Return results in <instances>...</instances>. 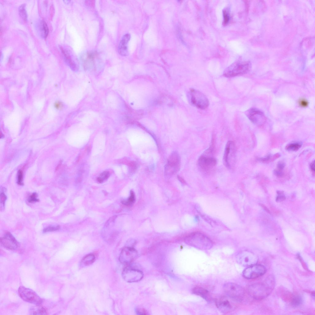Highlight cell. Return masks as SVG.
Instances as JSON below:
<instances>
[{"label": "cell", "instance_id": "6da1fadb", "mask_svg": "<svg viewBox=\"0 0 315 315\" xmlns=\"http://www.w3.org/2000/svg\"><path fill=\"white\" fill-rule=\"evenodd\" d=\"M268 279L264 283L255 284L248 287L249 294L255 299L260 300L266 297L271 292L274 282Z\"/></svg>", "mask_w": 315, "mask_h": 315}, {"label": "cell", "instance_id": "7a4b0ae2", "mask_svg": "<svg viewBox=\"0 0 315 315\" xmlns=\"http://www.w3.org/2000/svg\"><path fill=\"white\" fill-rule=\"evenodd\" d=\"M188 244L200 250H207L213 246L212 241L204 234L199 232L194 233L187 237Z\"/></svg>", "mask_w": 315, "mask_h": 315}, {"label": "cell", "instance_id": "3957f363", "mask_svg": "<svg viewBox=\"0 0 315 315\" xmlns=\"http://www.w3.org/2000/svg\"><path fill=\"white\" fill-rule=\"evenodd\" d=\"M250 67V63L248 62L236 63L226 69L224 76L227 78H232L243 75L248 73Z\"/></svg>", "mask_w": 315, "mask_h": 315}, {"label": "cell", "instance_id": "277c9868", "mask_svg": "<svg viewBox=\"0 0 315 315\" xmlns=\"http://www.w3.org/2000/svg\"><path fill=\"white\" fill-rule=\"evenodd\" d=\"M224 289L229 297L235 301H240L244 297V289L237 284L231 283H227L224 286Z\"/></svg>", "mask_w": 315, "mask_h": 315}, {"label": "cell", "instance_id": "5b68a950", "mask_svg": "<svg viewBox=\"0 0 315 315\" xmlns=\"http://www.w3.org/2000/svg\"><path fill=\"white\" fill-rule=\"evenodd\" d=\"M20 297L27 302L35 305L41 304L43 300L34 291L24 286L19 287L18 290Z\"/></svg>", "mask_w": 315, "mask_h": 315}, {"label": "cell", "instance_id": "8992f818", "mask_svg": "<svg viewBox=\"0 0 315 315\" xmlns=\"http://www.w3.org/2000/svg\"><path fill=\"white\" fill-rule=\"evenodd\" d=\"M190 96L192 104L194 106L201 110L207 108L209 102L207 96L200 91L194 89L190 91Z\"/></svg>", "mask_w": 315, "mask_h": 315}, {"label": "cell", "instance_id": "52a82bcc", "mask_svg": "<svg viewBox=\"0 0 315 315\" xmlns=\"http://www.w3.org/2000/svg\"><path fill=\"white\" fill-rule=\"evenodd\" d=\"M122 276L126 281L129 283H133L140 281L143 277V274L138 269L130 264L124 269Z\"/></svg>", "mask_w": 315, "mask_h": 315}, {"label": "cell", "instance_id": "ba28073f", "mask_svg": "<svg viewBox=\"0 0 315 315\" xmlns=\"http://www.w3.org/2000/svg\"><path fill=\"white\" fill-rule=\"evenodd\" d=\"M236 148L234 143L229 141L227 143L225 148L223 160L225 166L231 168L235 163Z\"/></svg>", "mask_w": 315, "mask_h": 315}, {"label": "cell", "instance_id": "9c48e42d", "mask_svg": "<svg viewBox=\"0 0 315 315\" xmlns=\"http://www.w3.org/2000/svg\"><path fill=\"white\" fill-rule=\"evenodd\" d=\"M266 272L265 267L261 265L254 264L248 267L243 272V275L246 279H253L264 275Z\"/></svg>", "mask_w": 315, "mask_h": 315}, {"label": "cell", "instance_id": "30bf717a", "mask_svg": "<svg viewBox=\"0 0 315 315\" xmlns=\"http://www.w3.org/2000/svg\"><path fill=\"white\" fill-rule=\"evenodd\" d=\"M180 165V159L179 154L176 152L170 155L167 160L166 167V172L168 175H172L178 172Z\"/></svg>", "mask_w": 315, "mask_h": 315}, {"label": "cell", "instance_id": "8fae6325", "mask_svg": "<svg viewBox=\"0 0 315 315\" xmlns=\"http://www.w3.org/2000/svg\"><path fill=\"white\" fill-rule=\"evenodd\" d=\"M217 161L213 157L202 155L199 158L198 165L203 172L206 173L210 172L216 165Z\"/></svg>", "mask_w": 315, "mask_h": 315}, {"label": "cell", "instance_id": "7c38bea8", "mask_svg": "<svg viewBox=\"0 0 315 315\" xmlns=\"http://www.w3.org/2000/svg\"><path fill=\"white\" fill-rule=\"evenodd\" d=\"M138 254L134 248H124L120 253L119 260L121 263L128 265L130 264L137 258Z\"/></svg>", "mask_w": 315, "mask_h": 315}, {"label": "cell", "instance_id": "4fadbf2b", "mask_svg": "<svg viewBox=\"0 0 315 315\" xmlns=\"http://www.w3.org/2000/svg\"><path fill=\"white\" fill-rule=\"evenodd\" d=\"M236 259L240 265L247 267L257 264L258 261L257 257L248 253L240 254L237 255Z\"/></svg>", "mask_w": 315, "mask_h": 315}, {"label": "cell", "instance_id": "5bb4252c", "mask_svg": "<svg viewBox=\"0 0 315 315\" xmlns=\"http://www.w3.org/2000/svg\"><path fill=\"white\" fill-rule=\"evenodd\" d=\"M2 245L6 248L10 250H15L19 247V242L10 232H7L1 239Z\"/></svg>", "mask_w": 315, "mask_h": 315}, {"label": "cell", "instance_id": "9a60e30c", "mask_svg": "<svg viewBox=\"0 0 315 315\" xmlns=\"http://www.w3.org/2000/svg\"><path fill=\"white\" fill-rule=\"evenodd\" d=\"M246 114L248 119L255 124H261L264 122L265 120V116L264 113L257 109H249L247 110Z\"/></svg>", "mask_w": 315, "mask_h": 315}, {"label": "cell", "instance_id": "2e32d148", "mask_svg": "<svg viewBox=\"0 0 315 315\" xmlns=\"http://www.w3.org/2000/svg\"><path fill=\"white\" fill-rule=\"evenodd\" d=\"M215 303L218 309L222 313H227L231 309L230 303L225 297L220 296L216 298Z\"/></svg>", "mask_w": 315, "mask_h": 315}, {"label": "cell", "instance_id": "e0dca14e", "mask_svg": "<svg viewBox=\"0 0 315 315\" xmlns=\"http://www.w3.org/2000/svg\"><path fill=\"white\" fill-rule=\"evenodd\" d=\"M130 37V35L129 34L124 35L119 43L118 48V52L122 56H126L128 55V45Z\"/></svg>", "mask_w": 315, "mask_h": 315}, {"label": "cell", "instance_id": "ac0fdd59", "mask_svg": "<svg viewBox=\"0 0 315 315\" xmlns=\"http://www.w3.org/2000/svg\"><path fill=\"white\" fill-rule=\"evenodd\" d=\"M193 294L198 295L207 301H211L212 297L210 294L205 289L199 287L194 288L192 290Z\"/></svg>", "mask_w": 315, "mask_h": 315}, {"label": "cell", "instance_id": "d6986e66", "mask_svg": "<svg viewBox=\"0 0 315 315\" xmlns=\"http://www.w3.org/2000/svg\"><path fill=\"white\" fill-rule=\"evenodd\" d=\"M64 60L66 62L69 66L73 70L77 69V66L75 62L72 60V58L67 51L64 50L61 46H60Z\"/></svg>", "mask_w": 315, "mask_h": 315}, {"label": "cell", "instance_id": "ffe728a7", "mask_svg": "<svg viewBox=\"0 0 315 315\" xmlns=\"http://www.w3.org/2000/svg\"><path fill=\"white\" fill-rule=\"evenodd\" d=\"M40 305H36L31 308L29 311L30 314L32 315L47 314V310Z\"/></svg>", "mask_w": 315, "mask_h": 315}, {"label": "cell", "instance_id": "44dd1931", "mask_svg": "<svg viewBox=\"0 0 315 315\" xmlns=\"http://www.w3.org/2000/svg\"><path fill=\"white\" fill-rule=\"evenodd\" d=\"M95 257L93 254H89L84 257L81 262V266L82 267L88 266L93 263Z\"/></svg>", "mask_w": 315, "mask_h": 315}, {"label": "cell", "instance_id": "7402d4cb", "mask_svg": "<svg viewBox=\"0 0 315 315\" xmlns=\"http://www.w3.org/2000/svg\"><path fill=\"white\" fill-rule=\"evenodd\" d=\"M19 11V14L23 20L24 21H27L28 19V15L26 9L25 4H23L20 6Z\"/></svg>", "mask_w": 315, "mask_h": 315}, {"label": "cell", "instance_id": "603a6c76", "mask_svg": "<svg viewBox=\"0 0 315 315\" xmlns=\"http://www.w3.org/2000/svg\"><path fill=\"white\" fill-rule=\"evenodd\" d=\"M302 303V299L299 295H293L291 299V305L294 307L300 305Z\"/></svg>", "mask_w": 315, "mask_h": 315}, {"label": "cell", "instance_id": "cb8c5ba5", "mask_svg": "<svg viewBox=\"0 0 315 315\" xmlns=\"http://www.w3.org/2000/svg\"><path fill=\"white\" fill-rule=\"evenodd\" d=\"M41 30L42 36L44 38H46L48 34L49 29L47 24L44 21L41 22Z\"/></svg>", "mask_w": 315, "mask_h": 315}, {"label": "cell", "instance_id": "d4e9b609", "mask_svg": "<svg viewBox=\"0 0 315 315\" xmlns=\"http://www.w3.org/2000/svg\"><path fill=\"white\" fill-rule=\"evenodd\" d=\"M301 146V144L299 143H291L287 146L286 149L288 150L295 151L298 150Z\"/></svg>", "mask_w": 315, "mask_h": 315}, {"label": "cell", "instance_id": "484cf974", "mask_svg": "<svg viewBox=\"0 0 315 315\" xmlns=\"http://www.w3.org/2000/svg\"><path fill=\"white\" fill-rule=\"evenodd\" d=\"M60 226L58 225L56 226H49L43 229V232L46 233L56 231L60 229Z\"/></svg>", "mask_w": 315, "mask_h": 315}, {"label": "cell", "instance_id": "4316f807", "mask_svg": "<svg viewBox=\"0 0 315 315\" xmlns=\"http://www.w3.org/2000/svg\"><path fill=\"white\" fill-rule=\"evenodd\" d=\"M135 201V195L134 192L131 191L130 195L128 200L126 201H123V203L125 205H130L132 204Z\"/></svg>", "mask_w": 315, "mask_h": 315}, {"label": "cell", "instance_id": "83f0119b", "mask_svg": "<svg viewBox=\"0 0 315 315\" xmlns=\"http://www.w3.org/2000/svg\"><path fill=\"white\" fill-rule=\"evenodd\" d=\"M38 195L37 193H32L29 197L28 201L29 203H33L39 202V200L38 198Z\"/></svg>", "mask_w": 315, "mask_h": 315}, {"label": "cell", "instance_id": "f1b7e54d", "mask_svg": "<svg viewBox=\"0 0 315 315\" xmlns=\"http://www.w3.org/2000/svg\"><path fill=\"white\" fill-rule=\"evenodd\" d=\"M18 175V184L19 185H23V173L21 170H19Z\"/></svg>", "mask_w": 315, "mask_h": 315}, {"label": "cell", "instance_id": "f546056e", "mask_svg": "<svg viewBox=\"0 0 315 315\" xmlns=\"http://www.w3.org/2000/svg\"><path fill=\"white\" fill-rule=\"evenodd\" d=\"M6 199H7V197L4 193L1 192V205L3 206V208L4 207L5 202Z\"/></svg>", "mask_w": 315, "mask_h": 315}, {"label": "cell", "instance_id": "4dcf8cb0", "mask_svg": "<svg viewBox=\"0 0 315 315\" xmlns=\"http://www.w3.org/2000/svg\"><path fill=\"white\" fill-rule=\"evenodd\" d=\"M299 104L302 107H306L308 105V102L307 100L305 99L301 100L299 101Z\"/></svg>", "mask_w": 315, "mask_h": 315}, {"label": "cell", "instance_id": "1f68e13d", "mask_svg": "<svg viewBox=\"0 0 315 315\" xmlns=\"http://www.w3.org/2000/svg\"><path fill=\"white\" fill-rule=\"evenodd\" d=\"M101 178L103 180H107L110 176V174L108 172H104L101 174Z\"/></svg>", "mask_w": 315, "mask_h": 315}, {"label": "cell", "instance_id": "d6a6232c", "mask_svg": "<svg viewBox=\"0 0 315 315\" xmlns=\"http://www.w3.org/2000/svg\"><path fill=\"white\" fill-rule=\"evenodd\" d=\"M50 18L51 19L53 17L55 12V8L53 4H52L50 6Z\"/></svg>", "mask_w": 315, "mask_h": 315}, {"label": "cell", "instance_id": "836d02e7", "mask_svg": "<svg viewBox=\"0 0 315 315\" xmlns=\"http://www.w3.org/2000/svg\"><path fill=\"white\" fill-rule=\"evenodd\" d=\"M286 199L285 197L283 195H279L276 199V201L279 202L283 201Z\"/></svg>", "mask_w": 315, "mask_h": 315}, {"label": "cell", "instance_id": "e575fe53", "mask_svg": "<svg viewBox=\"0 0 315 315\" xmlns=\"http://www.w3.org/2000/svg\"><path fill=\"white\" fill-rule=\"evenodd\" d=\"M285 164L283 162H279L277 165L278 170L282 171L285 167Z\"/></svg>", "mask_w": 315, "mask_h": 315}, {"label": "cell", "instance_id": "d590c367", "mask_svg": "<svg viewBox=\"0 0 315 315\" xmlns=\"http://www.w3.org/2000/svg\"><path fill=\"white\" fill-rule=\"evenodd\" d=\"M274 173L278 177H282L284 175V173L282 171L278 170H275Z\"/></svg>", "mask_w": 315, "mask_h": 315}, {"label": "cell", "instance_id": "8d00e7d4", "mask_svg": "<svg viewBox=\"0 0 315 315\" xmlns=\"http://www.w3.org/2000/svg\"><path fill=\"white\" fill-rule=\"evenodd\" d=\"M55 107L57 109H60L63 107V104L60 102H57L55 104Z\"/></svg>", "mask_w": 315, "mask_h": 315}, {"label": "cell", "instance_id": "74e56055", "mask_svg": "<svg viewBox=\"0 0 315 315\" xmlns=\"http://www.w3.org/2000/svg\"><path fill=\"white\" fill-rule=\"evenodd\" d=\"M137 313L139 314H146L147 313L145 311L141 309H137Z\"/></svg>", "mask_w": 315, "mask_h": 315}, {"label": "cell", "instance_id": "f35d334b", "mask_svg": "<svg viewBox=\"0 0 315 315\" xmlns=\"http://www.w3.org/2000/svg\"><path fill=\"white\" fill-rule=\"evenodd\" d=\"M311 169L313 172L314 173L315 172V162L314 161L310 165Z\"/></svg>", "mask_w": 315, "mask_h": 315}, {"label": "cell", "instance_id": "ab89813d", "mask_svg": "<svg viewBox=\"0 0 315 315\" xmlns=\"http://www.w3.org/2000/svg\"><path fill=\"white\" fill-rule=\"evenodd\" d=\"M260 205L262 208H263L268 213H270V211L268 209L267 207H266L263 204H260Z\"/></svg>", "mask_w": 315, "mask_h": 315}, {"label": "cell", "instance_id": "60d3db41", "mask_svg": "<svg viewBox=\"0 0 315 315\" xmlns=\"http://www.w3.org/2000/svg\"><path fill=\"white\" fill-rule=\"evenodd\" d=\"M227 15H228L226 14V12H225V14H224V19H224L225 22L224 23H227L228 22V20H229V17L228 16H227Z\"/></svg>", "mask_w": 315, "mask_h": 315}, {"label": "cell", "instance_id": "b9f144b4", "mask_svg": "<svg viewBox=\"0 0 315 315\" xmlns=\"http://www.w3.org/2000/svg\"><path fill=\"white\" fill-rule=\"evenodd\" d=\"M178 180H179V181L181 182L182 183H184V184L186 183V182L185 181V180H184L183 179V178H182V177H181V176H178Z\"/></svg>", "mask_w": 315, "mask_h": 315}, {"label": "cell", "instance_id": "7bdbcfd3", "mask_svg": "<svg viewBox=\"0 0 315 315\" xmlns=\"http://www.w3.org/2000/svg\"><path fill=\"white\" fill-rule=\"evenodd\" d=\"M94 1H87V2H86V3L88 5L93 6V5H94Z\"/></svg>", "mask_w": 315, "mask_h": 315}, {"label": "cell", "instance_id": "ee69618b", "mask_svg": "<svg viewBox=\"0 0 315 315\" xmlns=\"http://www.w3.org/2000/svg\"><path fill=\"white\" fill-rule=\"evenodd\" d=\"M97 180L98 182L100 183H102L104 181L100 177H98V178H97Z\"/></svg>", "mask_w": 315, "mask_h": 315}, {"label": "cell", "instance_id": "f6af8a7d", "mask_svg": "<svg viewBox=\"0 0 315 315\" xmlns=\"http://www.w3.org/2000/svg\"><path fill=\"white\" fill-rule=\"evenodd\" d=\"M63 2H64L66 4H68L70 3L71 1H64Z\"/></svg>", "mask_w": 315, "mask_h": 315}]
</instances>
